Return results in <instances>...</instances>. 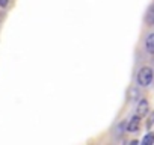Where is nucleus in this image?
<instances>
[{"instance_id": "f257e3e1", "label": "nucleus", "mask_w": 154, "mask_h": 145, "mask_svg": "<svg viewBox=\"0 0 154 145\" xmlns=\"http://www.w3.org/2000/svg\"><path fill=\"white\" fill-rule=\"evenodd\" d=\"M136 79H137V83L140 86H148V85H151V82L154 79V72L149 66H143V68L139 69Z\"/></svg>"}, {"instance_id": "6e6552de", "label": "nucleus", "mask_w": 154, "mask_h": 145, "mask_svg": "<svg viewBox=\"0 0 154 145\" xmlns=\"http://www.w3.org/2000/svg\"><path fill=\"white\" fill-rule=\"evenodd\" d=\"M9 5V0H0V6L2 8H6Z\"/></svg>"}, {"instance_id": "0eeeda50", "label": "nucleus", "mask_w": 154, "mask_h": 145, "mask_svg": "<svg viewBox=\"0 0 154 145\" xmlns=\"http://www.w3.org/2000/svg\"><path fill=\"white\" fill-rule=\"evenodd\" d=\"M152 124H154V112L151 113V116H149V119H148V122H146V125H148V127H151Z\"/></svg>"}, {"instance_id": "7ed1b4c3", "label": "nucleus", "mask_w": 154, "mask_h": 145, "mask_svg": "<svg viewBox=\"0 0 154 145\" xmlns=\"http://www.w3.org/2000/svg\"><path fill=\"white\" fill-rule=\"evenodd\" d=\"M148 101L146 100H140L139 101V104H137V109H136V115L137 116H143V115H146L148 113Z\"/></svg>"}, {"instance_id": "20e7f679", "label": "nucleus", "mask_w": 154, "mask_h": 145, "mask_svg": "<svg viewBox=\"0 0 154 145\" xmlns=\"http://www.w3.org/2000/svg\"><path fill=\"white\" fill-rule=\"evenodd\" d=\"M145 48L149 54H154V33H149L145 39Z\"/></svg>"}, {"instance_id": "39448f33", "label": "nucleus", "mask_w": 154, "mask_h": 145, "mask_svg": "<svg viewBox=\"0 0 154 145\" xmlns=\"http://www.w3.org/2000/svg\"><path fill=\"white\" fill-rule=\"evenodd\" d=\"M145 21L148 26H154V6H151L146 12V17H145Z\"/></svg>"}, {"instance_id": "423d86ee", "label": "nucleus", "mask_w": 154, "mask_h": 145, "mask_svg": "<svg viewBox=\"0 0 154 145\" xmlns=\"http://www.w3.org/2000/svg\"><path fill=\"white\" fill-rule=\"evenodd\" d=\"M154 142V133H148L143 139H142V143L143 145H151Z\"/></svg>"}, {"instance_id": "f03ea898", "label": "nucleus", "mask_w": 154, "mask_h": 145, "mask_svg": "<svg viewBox=\"0 0 154 145\" xmlns=\"http://www.w3.org/2000/svg\"><path fill=\"white\" fill-rule=\"evenodd\" d=\"M139 125H140V116L134 115V116H133V118L127 122L125 128H127V131H136V130L139 128Z\"/></svg>"}]
</instances>
